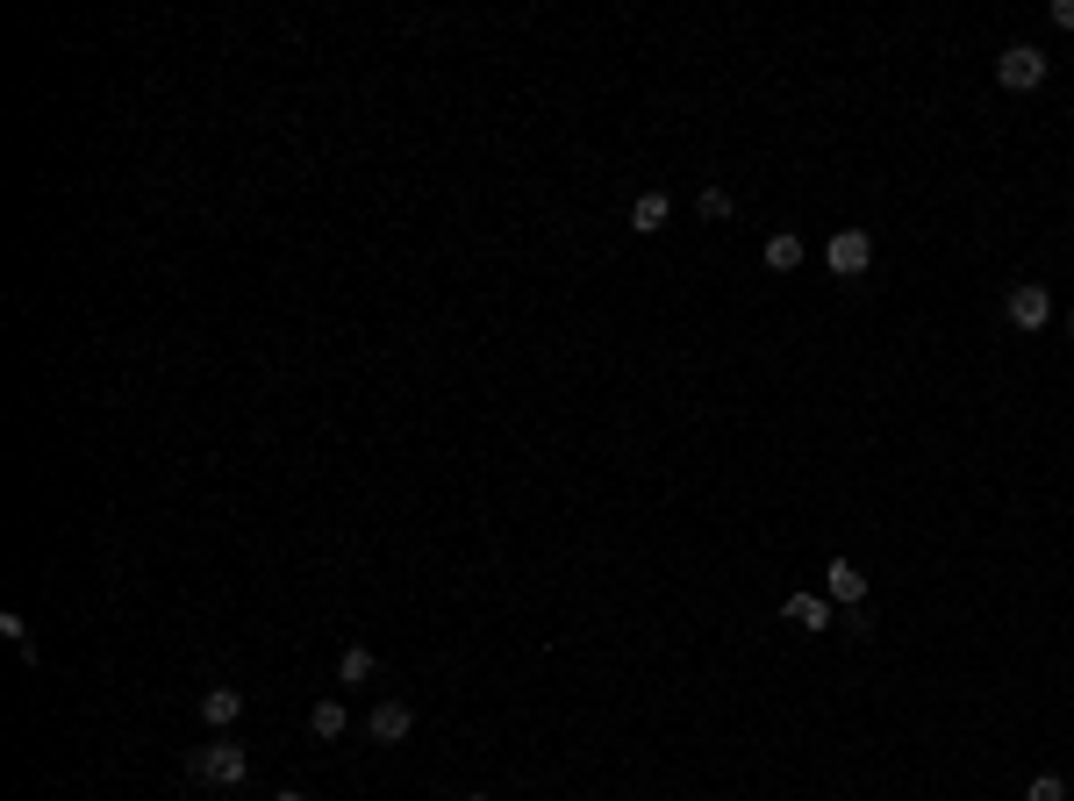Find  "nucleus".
Returning <instances> with one entry per match:
<instances>
[{
    "label": "nucleus",
    "mask_w": 1074,
    "mask_h": 801,
    "mask_svg": "<svg viewBox=\"0 0 1074 801\" xmlns=\"http://www.w3.org/2000/svg\"><path fill=\"white\" fill-rule=\"evenodd\" d=\"M995 86H1003V94H1039V86H1046V51H1039V43H1010V51L995 57Z\"/></svg>",
    "instance_id": "nucleus-1"
},
{
    "label": "nucleus",
    "mask_w": 1074,
    "mask_h": 801,
    "mask_svg": "<svg viewBox=\"0 0 1074 801\" xmlns=\"http://www.w3.org/2000/svg\"><path fill=\"white\" fill-rule=\"evenodd\" d=\"M1003 315H1010V329L1039 337V329L1053 323V294H1046V286H1032V280H1018V286L1003 294Z\"/></svg>",
    "instance_id": "nucleus-2"
},
{
    "label": "nucleus",
    "mask_w": 1074,
    "mask_h": 801,
    "mask_svg": "<svg viewBox=\"0 0 1074 801\" xmlns=\"http://www.w3.org/2000/svg\"><path fill=\"white\" fill-rule=\"evenodd\" d=\"M194 773L208 780V788H244V773H251V759H244V745H208V751H194Z\"/></svg>",
    "instance_id": "nucleus-3"
},
{
    "label": "nucleus",
    "mask_w": 1074,
    "mask_h": 801,
    "mask_svg": "<svg viewBox=\"0 0 1074 801\" xmlns=\"http://www.w3.org/2000/svg\"><path fill=\"white\" fill-rule=\"evenodd\" d=\"M824 265L838 272V280H859V272L874 265V236H867V230H831V244H824Z\"/></svg>",
    "instance_id": "nucleus-4"
},
{
    "label": "nucleus",
    "mask_w": 1074,
    "mask_h": 801,
    "mask_svg": "<svg viewBox=\"0 0 1074 801\" xmlns=\"http://www.w3.org/2000/svg\"><path fill=\"white\" fill-rule=\"evenodd\" d=\"M824 601L831 609H859V601H867V572H859L853 558H831L824 566Z\"/></svg>",
    "instance_id": "nucleus-5"
},
{
    "label": "nucleus",
    "mask_w": 1074,
    "mask_h": 801,
    "mask_svg": "<svg viewBox=\"0 0 1074 801\" xmlns=\"http://www.w3.org/2000/svg\"><path fill=\"white\" fill-rule=\"evenodd\" d=\"M408 730H416V708H408V702H380L366 716V737H373V745H402Z\"/></svg>",
    "instance_id": "nucleus-6"
},
{
    "label": "nucleus",
    "mask_w": 1074,
    "mask_h": 801,
    "mask_svg": "<svg viewBox=\"0 0 1074 801\" xmlns=\"http://www.w3.org/2000/svg\"><path fill=\"white\" fill-rule=\"evenodd\" d=\"M781 623L803 630V637H816V630H831V601L824 594H789V601H781Z\"/></svg>",
    "instance_id": "nucleus-7"
},
{
    "label": "nucleus",
    "mask_w": 1074,
    "mask_h": 801,
    "mask_svg": "<svg viewBox=\"0 0 1074 801\" xmlns=\"http://www.w3.org/2000/svg\"><path fill=\"white\" fill-rule=\"evenodd\" d=\"M237 716H244V694L237 687H201V723L208 730H230Z\"/></svg>",
    "instance_id": "nucleus-8"
},
{
    "label": "nucleus",
    "mask_w": 1074,
    "mask_h": 801,
    "mask_svg": "<svg viewBox=\"0 0 1074 801\" xmlns=\"http://www.w3.org/2000/svg\"><path fill=\"white\" fill-rule=\"evenodd\" d=\"M667 215H674L667 193H638V201H630V230H638V236H659V230H667Z\"/></svg>",
    "instance_id": "nucleus-9"
},
{
    "label": "nucleus",
    "mask_w": 1074,
    "mask_h": 801,
    "mask_svg": "<svg viewBox=\"0 0 1074 801\" xmlns=\"http://www.w3.org/2000/svg\"><path fill=\"white\" fill-rule=\"evenodd\" d=\"M373 673H380V658H373L366 644H344V652H337V687H366Z\"/></svg>",
    "instance_id": "nucleus-10"
},
{
    "label": "nucleus",
    "mask_w": 1074,
    "mask_h": 801,
    "mask_svg": "<svg viewBox=\"0 0 1074 801\" xmlns=\"http://www.w3.org/2000/svg\"><path fill=\"white\" fill-rule=\"evenodd\" d=\"M760 259H767V272H795V265H803V236H795V230H774Z\"/></svg>",
    "instance_id": "nucleus-11"
},
{
    "label": "nucleus",
    "mask_w": 1074,
    "mask_h": 801,
    "mask_svg": "<svg viewBox=\"0 0 1074 801\" xmlns=\"http://www.w3.org/2000/svg\"><path fill=\"white\" fill-rule=\"evenodd\" d=\"M309 730L323 737V745H330V737H344V730H352V716H344V702H315V708H309Z\"/></svg>",
    "instance_id": "nucleus-12"
},
{
    "label": "nucleus",
    "mask_w": 1074,
    "mask_h": 801,
    "mask_svg": "<svg viewBox=\"0 0 1074 801\" xmlns=\"http://www.w3.org/2000/svg\"><path fill=\"white\" fill-rule=\"evenodd\" d=\"M1024 801H1067V780L1061 773H1039L1032 788H1024Z\"/></svg>",
    "instance_id": "nucleus-13"
},
{
    "label": "nucleus",
    "mask_w": 1074,
    "mask_h": 801,
    "mask_svg": "<svg viewBox=\"0 0 1074 801\" xmlns=\"http://www.w3.org/2000/svg\"><path fill=\"white\" fill-rule=\"evenodd\" d=\"M695 208H702V222H723V215H731V193H723V187H702V201H695Z\"/></svg>",
    "instance_id": "nucleus-14"
},
{
    "label": "nucleus",
    "mask_w": 1074,
    "mask_h": 801,
    "mask_svg": "<svg viewBox=\"0 0 1074 801\" xmlns=\"http://www.w3.org/2000/svg\"><path fill=\"white\" fill-rule=\"evenodd\" d=\"M1046 22H1053V29H1067V36H1074V0H1053V8H1046Z\"/></svg>",
    "instance_id": "nucleus-15"
},
{
    "label": "nucleus",
    "mask_w": 1074,
    "mask_h": 801,
    "mask_svg": "<svg viewBox=\"0 0 1074 801\" xmlns=\"http://www.w3.org/2000/svg\"><path fill=\"white\" fill-rule=\"evenodd\" d=\"M272 801H309V794H294V788H286V794H272Z\"/></svg>",
    "instance_id": "nucleus-16"
},
{
    "label": "nucleus",
    "mask_w": 1074,
    "mask_h": 801,
    "mask_svg": "<svg viewBox=\"0 0 1074 801\" xmlns=\"http://www.w3.org/2000/svg\"><path fill=\"white\" fill-rule=\"evenodd\" d=\"M466 801H494V794H466Z\"/></svg>",
    "instance_id": "nucleus-17"
},
{
    "label": "nucleus",
    "mask_w": 1074,
    "mask_h": 801,
    "mask_svg": "<svg viewBox=\"0 0 1074 801\" xmlns=\"http://www.w3.org/2000/svg\"><path fill=\"white\" fill-rule=\"evenodd\" d=\"M1067 337H1074V315H1067Z\"/></svg>",
    "instance_id": "nucleus-18"
}]
</instances>
